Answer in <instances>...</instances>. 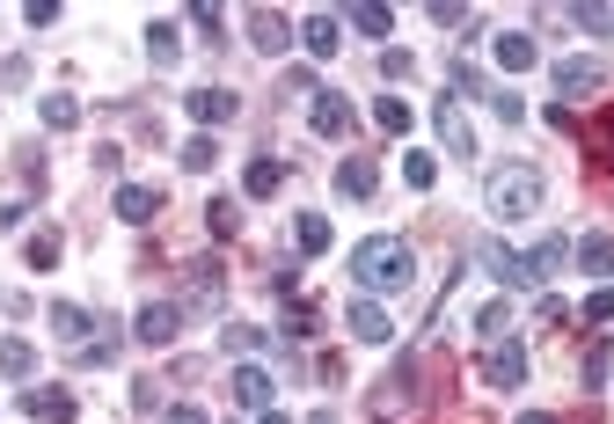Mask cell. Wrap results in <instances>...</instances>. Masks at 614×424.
<instances>
[{"instance_id": "obj_7", "label": "cell", "mask_w": 614, "mask_h": 424, "mask_svg": "<svg viewBox=\"0 0 614 424\" xmlns=\"http://www.w3.org/2000/svg\"><path fill=\"white\" fill-rule=\"evenodd\" d=\"M242 23H249V45L264 51V59H278V51L293 45V23H286V15H278V8H249Z\"/></svg>"}, {"instance_id": "obj_21", "label": "cell", "mask_w": 614, "mask_h": 424, "mask_svg": "<svg viewBox=\"0 0 614 424\" xmlns=\"http://www.w3.org/2000/svg\"><path fill=\"white\" fill-rule=\"evenodd\" d=\"M147 59H154V66H176V59H183V29H176L169 15L147 23Z\"/></svg>"}, {"instance_id": "obj_8", "label": "cell", "mask_w": 614, "mask_h": 424, "mask_svg": "<svg viewBox=\"0 0 614 424\" xmlns=\"http://www.w3.org/2000/svg\"><path fill=\"white\" fill-rule=\"evenodd\" d=\"M600 81H607V66H600V59H556V102L592 96Z\"/></svg>"}, {"instance_id": "obj_10", "label": "cell", "mask_w": 614, "mask_h": 424, "mask_svg": "<svg viewBox=\"0 0 614 424\" xmlns=\"http://www.w3.org/2000/svg\"><path fill=\"white\" fill-rule=\"evenodd\" d=\"M183 110H191L197 125H234L242 96H234V88H191V96H183Z\"/></svg>"}, {"instance_id": "obj_14", "label": "cell", "mask_w": 614, "mask_h": 424, "mask_svg": "<svg viewBox=\"0 0 614 424\" xmlns=\"http://www.w3.org/2000/svg\"><path fill=\"white\" fill-rule=\"evenodd\" d=\"M373 191H381V169H373L366 154H351L345 169H337V198H351V205H366Z\"/></svg>"}, {"instance_id": "obj_31", "label": "cell", "mask_w": 614, "mask_h": 424, "mask_svg": "<svg viewBox=\"0 0 614 424\" xmlns=\"http://www.w3.org/2000/svg\"><path fill=\"white\" fill-rule=\"evenodd\" d=\"M37 110H45V125H51V132H74V125H81V102L67 96V88H59V96H45Z\"/></svg>"}, {"instance_id": "obj_45", "label": "cell", "mask_w": 614, "mask_h": 424, "mask_svg": "<svg viewBox=\"0 0 614 424\" xmlns=\"http://www.w3.org/2000/svg\"><path fill=\"white\" fill-rule=\"evenodd\" d=\"M381 74H388V81H410V51H381Z\"/></svg>"}, {"instance_id": "obj_18", "label": "cell", "mask_w": 614, "mask_h": 424, "mask_svg": "<svg viewBox=\"0 0 614 424\" xmlns=\"http://www.w3.org/2000/svg\"><path fill=\"white\" fill-rule=\"evenodd\" d=\"M491 51H497V66H505V74H527V66L541 59V45L527 37V29H505V37H497Z\"/></svg>"}, {"instance_id": "obj_39", "label": "cell", "mask_w": 614, "mask_h": 424, "mask_svg": "<svg viewBox=\"0 0 614 424\" xmlns=\"http://www.w3.org/2000/svg\"><path fill=\"white\" fill-rule=\"evenodd\" d=\"M286 337H315V307L308 300H286Z\"/></svg>"}, {"instance_id": "obj_29", "label": "cell", "mask_w": 614, "mask_h": 424, "mask_svg": "<svg viewBox=\"0 0 614 424\" xmlns=\"http://www.w3.org/2000/svg\"><path fill=\"white\" fill-rule=\"evenodd\" d=\"M205 227H213V242H234V234H242V205L213 198V205H205Z\"/></svg>"}, {"instance_id": "obj_13", "label": "cell", "mask_w": 614, "mask_h": 424, "mask_svg": "<svg viewBox=\"0 0 614 424\" xmlns=\"http://www.w3.org/2000/svg\"><path fill=\"white\" fill-rule=\"evenodd\" d=\"M483 380H491V388H519V380H527V351H519V344H491V351H483Z\"/></svg>"}, {"instance_id": "obj_20", "label": "cell", "mask_w": 614, "mask_h": 424, "mask_svg": "<svg viewBox=\"0 0 614 424\" xmlns=\"http://www.w3.org/2000/svg\"><path fill=\"white\" fill-rule=\"evenodd\" d=\"M161 213V191H147V183H118V220H154Z\"/></svg>"}, {"instance_id": "obj_6", "label": "cell", "mask_w": 614, "mask_h": 424, "mask_svg": "<svg viewBox=\"0 0 614 424\" xmlns=\"http://www.w3.org/2000/svg\"><path fill=\"white\" fill-rule=\"evenodd\" d=\"M176 329H183V307H176V300H147V307L132 315V337H140V344H176Z\"/></svg>"}, {"instance_id": "obj_41", "label": "cell", "mask_w": 614, "mask_h": 424, "mask_svg": "<svg viewBox=\"0 0 614 424\" xmlns=\"http://www.w3.org/2000/svg\"><path fill=\"white\" fill-rule=\"evenodd\" d=\"M586 323H614V286H600V293H586Z\"/></svg>"}, {"instance_id": "obj_2", "label": "cell", "mask_w": 614, "mask_h": 424, "mask_svg": "<svg viewBox=\"0 0 614 424\" xmlns=\"http://www.w3.org/2000/svg\"><path fill=\"white\" fill-rule=\"evenodd\" d=\"M541 198H549V183H541V169H534V161H513V169H497V175H491V213H497L505 227L534 220V213H541Z\"/></svg>"}, {"instance_id": "obj_37", "label": "cell", "mask_w": 614, "mask_h": 424, "mask_svg": "<svg viewBox=\"0 0 614 424\" xmlns=\"http://www.w3.org/2000/svg\"><path fill=\"white\" fill-rule=\"evenodd\" d=\"M446 88H454V96H483V74H475V66H461V59H454V66H446Z\"/></svg>"}, {"instance_id": "obj_27", "label": "cell", "mask_w": 614, "mask_h": 424, "mask_svg": "<svg viewBox=\"0 0 614 424\" xmlns=\"http://www.w3.org/2000/svg\"><path fill=\"white\" fill-rule=\"evenodd\" d=\"M293 250L300 256H322V250H329V220H322V213H300V220H293Z\"/></svg>"}, {"instance_id": "obj_46", "label": "cell", "mask_w": 614, "mask_h": 424, "mask_svg": "<svg viewBox=\"0 0 614 424\" xmlns=\"http://www.w3.org/2000/svg\"><path fill=\"white\" fill-rule=\"evenodd\" d=\"M586 380H592V388L607 380V344H592V351H586Z\"/></svg>"}, {"instance_id": "obj_36", "label": "cell", "mask_w": 614, "mask_h": 424, "mask_svg": "<svg viewBox=\"0 0 614 424\" xmlns=\"http://www.w3.org/2000/svg\"><path fill=\"white\" fill-rule=\"evenodd\" d=\"M29 271H51V264H59V234H29Z\"/></svg>"}, {"instance_id": "obj_16", "label": "cell", "mask_w": 614, "mask_h": 424, "mask_svg": "<svg viewBox=\"0 0 614 424\" xmlns=\"http://www.w3.org/2000/svg\"><path fill=\"white\" fill-rule=\"evenodd\" d=\"M227 396L242 402V410H256V417H264V410H270V374H264V366H234Z\"/></svg>"}, {"instance_id": "obj_9", "label": "cell", "mask_w": 614, "mask_h": 424, "mask_svg": "<svg viewBox=\"0 0 614 424\" xmlns=\"http://www.w3.org/2000/svg\"><path fill=\"white\" fill-rule=\"evenodd\" d=\"M51 337H59V344L74 351H88V337H96V323H88V307H74V300H51Z\"/></svg>"}, {"instance_id": "obj_49", "label": "cell", "mask_w": 614, "mask_h": 424, "mask_svg": "<svg viewBox=\"0 0 614 424\" xmlns=\"http://www.w3.org/2000/svg\"><path fill=\"white\" fill-rule=\"evenodd\" d=\"M308 424H337V410H315V417H308Z\"/></svg>"}, {"instance_id": "obj_5", "label": "cell", "mask_w": 614, "mask_h": 424, "mask_svg": "<svg viewBox=\"0 0 614 424\" xmlns=\"http://www.w3.org/2000/svg\"><path fill=\"white\" fill-rule=\"evenodd\" d=\"M308 125H315L322 140H351V132H359V110H351V96H337V88H315Z\"/></svg>"}, {"instance_id": "obj_17", "label": "cell", "mask_w": 614, "mask_h": 424, "mask_svg": "<svg viewBox=\"0 0 614 424\" xmlns=\"http://www.w3.org/2000/svg\"><path fill=\"white\" fill-rule=\"evenodd\" d=\"M242 191H249V198H278V191H286V161L256 154V161L242 169Z\"/></svg>"}, {"instance_id": "obj_44", "label": "cell", "mask_w": 614, "mask_h": 424, "mask_svg": "<svg viewBox=\"0 0 614 424\" xmlns=\"http://www.w3.org/2000/svg\"><path fill=\"white\" fill-rule=\"evenodd\" d=\"M191 23L205 29V37H213V45H220V29H227V23H220V8H191Z\"/></svg>"}, {"instance_id": "obj_33", "label": "cell", "mask_w": 614, "mask_h": 424, "mask_svg": "<svg viewBox=\"0 0 614 424\" xmlns=\"http://www.w3.org/2000/svg\"><path fill=\"white\" fill-rule=\"evenodd\" d=\"M118 359V323H96V337H88V351H81V366H110Z\"/></svg>"}, {"instance_id": "obj_47", "label": "cell", "mask_w": 614, "mask_h": 424, "mask_svg": "<svg viewBox=\"0 0 614 424\" xmlns=\"http://www.w3.org/2000/svg\"><path fill=\"white\" fill-rule=\"evenodd\" d=\"M169 424H213V417H205L197 402H169Z\"/></svg>"}, {"instance_id": "obj_35", "label": "cell", "mask_w": 614, "mask_h": 424, "mask_svg": "<svg viewBox=\"0 0 614 424\" xmlns=\"http://www.w3.org/2000/svg\"><path fill=\"white\" fill-rule=\"evenodd\" d=\"M513 329V300H491L483 315H475V337H505Z\"/></svg>"}, {"instance_id": "obj_4", "label": "cell", "mask_w": 614, "mask_h": 424, "mask_svg": "<svg viewBox=\"0 0 614 424\" xmlns=\"http://www.w3.org/2000/svg\"><path fill=\"white\" fill-rule=\"evenodd\" d=\"M23 417L29 424H81V396L59 380H29L23 388Z\"/></svg>"}, {"instance_id": "obj_40", "label": "cell", "mask_w": 614, "mask_h": 424, "mask_svg": "<svg viewBox=\"0 0 614 424\" xmlns=\"http://www.w3.org/2000/svg\"><path fill=\"white\" fill-rule=\"evenodd\" d=\"M278 102H315V81H308V74H286V81H278Z\"/></svg>"}, {"instance_id": "obj_34", "label": "cell", "mask_w": 614, "mask_h": 424, "mask_svg": "<svg viewBox=\"0 0 614 424\" xmlns=\"http://www.w3.org/2000/svg\"><path fill=\"white\" fill-rule=\"evenodd\" d=\"M570 23L586 29V37H607V29H614V8H600V0H586V8H570Z\"/></svg>"}, {"instance_id": "obj_50", "label": "cell", "mask_w": 614, "mask_h": 424, "mask_svg": "<svg viewBox=\"0 0 614 424\" xmlns=\"http://www.w3.org/2000/svg\"><path fill=\"white\" fill-rule=\"evenodd\" d=\"M256 424H286V417H278V410H264V417H256Z\"/></svg>"}, {"instance_id": "obj_38", "label": "cell", "mask_w": 614, "mask_h": 424, "mask_svg": "<svg viewBox=\"0 0 614 424\" xmlns=\"http://www.w3.org/2000/svg\"><path fill=\"white\" fill-rule=\"evenodd\" d=\"M213 161H220V147H213L205 132H197V140H183V169H213Z\"/></svg>"}, {"instance_id": "obj_43", "label": "cell", "mask_w": 614, "mask_h": 424, "mask_svg": "<svg viewBox=\"0 0 614 424\" xmlns=\"http://www.w3.org/2000/svg\"><path fill=\"white\" fill-rule=\"evenodd\" d=\"M432 23H440V29H475V15H468V8H446V0H440V8H432Z\"/></svg>"}, {"instance_id": "obj_1", "label": "cell", "mask_w": 614, "mask_h": 424, "mask_svg": "<svg viewBox=\"0 0 614 424\" xmlns=\"http://www.w3.org/2000/svg\"><path fill=\"white\" fill-rule=\"evenodd\" d=\"M351 278L373 293H402V286H418V250L410 242H395V234H373V242H359L351 250Z\"/></svg>"}, {"instance_id": "obj_15", "label": "cell", "mask_w": 614, "mask_h": 424, "mask_svg": "<svg viewBox=\"0 0 614 424\" xmlns=\"http://www.w3.org/2000/svg\"><path fill=\"white\" fill-rule=\"evenodd\" d=\"M432 125H440V140H446V154H454V161H475V132H468V118L454 110V102H440V110H432Z\"/></svg>"}, {"instance_id": "obj_26", "label": "cell", "mask_w": 614, "mask_h": 424, "mask_svg": "<svg viewBox=\"0 0 614 424\" xmlns=\"http://www.w3.org/2000/svg\"><path fill=\"white\" fill-rule=\"evenodd\" d=\"M373 125L388 132V140H402V132L418 125V110H410V102H402V96H381V102H373Z\"/></svg>"}, {"instance_id": "obj_22", "label": "cell", "mask_w": 614, "mask_h": 424, "mask_svg": "<svg viewBox=\"0 0 614 424\" xmlns=\"http://www.w3.org/2000/svg\"><path fill=\"white\" fill-rule=\"evenodd\" d=\"M578 271H592V278H614V234H586V242H578Z\"/></svg>"}, {"instance_id": "obj_23", "label": "cell", "mask_w": 614, "mask_h": 424, "mask_svg": "<svg viewBox=\"0 0 614 424\" xmlns=\"http://www.w3.org/2000/svg\"><path fill=\"white\" fill-rule=\"evenodd\" d=\"M578 140H586V154L600 161V169H614V110H600L592 125H578Z\"/></svg>"}, {"instance_id": "obj_25", "label": "cell", "mask_w": 614, "mask_h": 424, "mask_svg": "<svg viewBox=\"0 0 614 424\" xmlns=\"http://www.w3.org/2000/svg\"><path fill=\"white\" fill-rule=\"evenodd\" d=\"M483 264H491L497 286H527V256H513L505 242H483Z\"/></svg>"}, {"instance_id": "obj_30", "label": "cell", "mask_w": 614, "mask_h": 424, "mask_svg": "<svg viewBox=\"0 0 614 424\" xmlns=\"http://www.w3.org/2000/svg\"><path fill=\"white\" fill-rule=\"evenodd\" d=\"M402 183H410V191H432V183H440V161H432L424 147H410L402 154Z\"/></svg>"}, {"instance_id": "obj_28", "label": "cell", "mask_w": 614, "mask_h": 424, "mask_svg": "<svg viewBox=\"0 0 614 424\" xmlns=\"http://www.w3.org/2000/svg\"><path fill=\"white\" fill-rule=\"evenodd\" d=\"M351 29H359V37H388V29H395V8H381V0H359V8H351Z\"/></svg>"}, {"instance_id": "obj_12", "label": "cell", "mask_w": 614, "mask_h": 424, "mask_svg": "<svg viewBox=\"0 0 614 424\" xmlns=\"http://www.w3.org/2000/svg\"><path fill=\"white\" fill-rule=\"evenodd\" d=\"M300 45H308V59H337V45H345V23H337L329 8H315V15L300 23Z\"/></svg>"}, {"instance_id": "obj_48", "label": "cell", "mask_w": 614, "mask_h": 424, "mask_svg": "<svg viewBox=\"0 0 614 424\" xmlns=\"http://www.w3.org/2000/svg\"><path fill=\"white\" fill-rule=\"evenodd\" d=\"M519 424H556V417H549V410H527V417H519Z\"/></svg>"}, {"instance_id": "obj_3", "label": "cell", "mask_w": 614, "mask_h": 424, "mask_svg": "<svg viewBox=\"0 0 614 424\" xmlns=\"http://www.w3.org/2000/svg\"><path fill=\"white\" fill-rule=\"evenodd\" d=\"M418 396H424V380H418V359L402 351V366H395V374L381 380V388H373V417H381V424H402L410 410H418Z\"/></svg>"}, {"instance_id": "obj_42", "label": "cell", "mask_w": 614, "mask_h": 424, "mask_svg": "<svg viewBox=\"0 0 614 424\" xmlns=\"http://www.w3.org/2000/svg\"><path fill=\"white\" fill-rule=\"evenodd\" d=\"M491 110H497V118H505V125H519V118H527V102H519L513 88H497V96H491Z\"/></svg>"}, {"instance_id": "obj_32", "label": "cell", "mask_w": 614, "mask_h": 424, "mask_svg": "<svg viewBox=\"0 0 614 424\" xmlns=\"http://www.w3.org/2000/svg\"><path fill=\"white\" fill-rule=\"evenodd\" d=\"M220 344L234 351V359H249V351H264L270 337H264V329H256V323H227V329H220Z\"/></svg>"}, {"instance_id": "obj_19", "label": "cell", "mask_w": 614, "mask_h": 424, "mask_svg": "<svg viewBox=\"0 0 614 424\" xmlns=\"http://www.w3.org/2000/svg\"><path fill=\"white\" fill-rule=\"evenodd\" d=\"M0 380H37V344H23V337H0Z\"/></svg>"}, {"instance_id": "obj_24", "label": "cell", "mask_w": 614, "mask_h": 424, "mask_svg": "<svg viewBox=\"0 0 614 424\" xmlns=\"http://www.w3.org/2000/svg\"><path fill=\"white\" fill-rule=\"evenodd\" d=\"M564 256H570V242H564V234H549V242H541V250L527 256V286H541V278H556V271H564Z\"/></svg>"}, {"instance_id": "obj_11", "label": "cell", "mask_w": 614, "mask_h": 424, "mask_svg": "<svg viewBox=\"0 0 614 424\" xmlns=\"http://www.w3.org/2000/svg\"><path fill=\"white\" fill-rule=\"evenodd\" d=\"M345 329L359 337V344H388V337H395V323H388V307H381V300H351Z\"/></svg>"}]
</instances>
